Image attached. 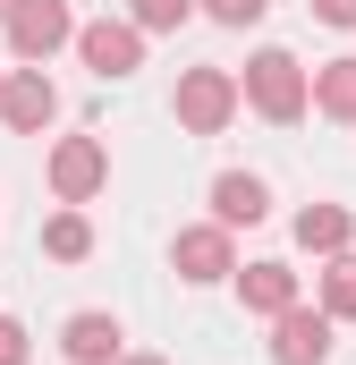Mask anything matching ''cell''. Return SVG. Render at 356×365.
I'll return each mask as SVG.
<instances>
[{
	"mask_svg": "<svg viewBox=\"0 0 356 365\" xmlns=\"http://www.w3.org/2000/svg\"><path fill=\"white\" fill-rule=\"evenodd\" d=\"M348 238H356L348 204H305V212H297V247H305V255H348Z\"/></svg>",
	"mask_w": 356,
	"mask_h": 365,
	"instance_id": "obj_10",
	"label": "cell"
},
{
	"mask_svg": "<svg viewBox=\"0 0 356 365\" xmlns=\"http://www.w3.org/2000/svg\"><path fill=\"white\" fill-rule=\"evenodd\" d=\"M170 264H178V280H229L238 272V255H229V230L221 221H204V230H178V247H170Z\"/></svg>",
	"mask_w": 356,
	"mask_h": 365,
	"instance_id": "obj_8",
	"label": "cell"
},
{
	"mask_svg": "<svg viewBox=\"0 0 356 365\" xmlns=\"http://www.w3.org/2000/svg\"><path fill=\"white\" fill-rule=\"evenodd\" d=\"M263 212H271V187L255 179V170H221V179H212V221H221V230H255Z\"/></svg>",
	"mask_w": 356,
	"mask_h": 365,
	"instance_id": "obj_9",
	"label": "cell"
},
{
	"mask_svg": "<svg viewBox=\"0 0 356 365\" xmlns=\"http://www.w3.org/2000/svg\"><path fill=\"white\" fill-rule=\"evenodd\" d=\"M102 179H110L102 136H60V145H51V195H60V204H85V195H102Z\"/></svg>",
	"mask_w": 356,
	"mask_h": 365,
	"instance_id": "obj_5",
	"label": "cell"
},
{
	"mask_svg": "<svg viewBox=\"0 0 356 365\" xmlns=\"http://www.w3.org/2000/svg\"><path fill=\"white\" fill-rule=\"evenodd\" d=\"M187 17H195V0H136V17H127V26H136V34H178Z\"/></svg>",
	"mask_w": 356,
	"mask_h": 365,
	"instance_id": "obj_16",
	"label": "cell"
},
{
	"mask_svg": "<svg viewBox=\"0 0 356 365\" xmlns=\"http://www.w3.org/2000/svg\"><path fill=\"white\" fill-rule=\"evenodd\" d=\"M263 9H271V0H204V17H212V26H255Z\"/></svg>",
	"mask_w": 356,
	"mask_h": 365,
	"instance_id": "obj_17",
	"label": "cell"
},
{
	"mask_svg": "<svg viewBox=\"0 0 356 365\" xmlns=\"http://www.w3.org/2000/svg\"><path fill=\"white\" fill-rule=\"evenodd\" d=\"M119 365H170V357H119Z\"/></svg>",
	"mask_w": 356,
	"mask_h": 365,
	"instance_id": "obj_20",
	"label": "cell"
},
{
	"mask_svg": "<svg viewBox=\"0 0 356 365\" xmlns=\"http://www.w3.org/2000/svg\"><path fill=\"white\" fill-rule=\"evenodd\" d=\"M0 119H9L17 136H43V128L60 119V86H51L43 68H9V77H0Z\"/></svg>",
	"mask_w": 356,
	"mask_h": 365,
	"instance_id": "obj_6",
	"label": "cell"
},
{
	"mask_svg": "<svg viewBox=\"0 0 356 365\" xmlns=\"http://www.w3.org/2000/svg\"><path fill=\"white\" fill-rule=\"evenodd\" d=\"M323 357H331V314L323 306L271 314V365H323Z\"/></svg>",
	"mask_w": 356,
	"mask_h": 365,
	"instance_id": "obj_7",
	"label": "cell"
},
{
	"mask_svg": "<svg viewBox=\"0 0 356 365\" xmlns=\"http://www.w3.org/2000/svg\"><path fill=\"white\" fill-rule=\"evenodd\" d=\"M26 349H34V340H26V323H17V314H0V365H26Z\"/></svg>",
	"mask_w": 356,
	"mask_h": 365,
	"instance_id": "obj_18",
	"label": "cell"
},
{
	"mask_svg": "<svg viewBox=\"0 0 356 365\" xmlns=\"http://www.w3.org/2000/svg\"><path fill=\"white\" fill-rule=\"evenodd\" d=\"M238 119V77L229 68H187L178 77V128L187 136H221Z\"/></svg>",
	"mask_w": 356,
	"mask_h": 365,
	"instance_id": "obj_3",
	"label": "cell"
},
{
	"mask_svg": "<svg viewBox=\"0 0 356 365\" xmlns=\"http://www.w3.org/2000/svg\"><path fill=\"white\" fill-rule=\"evenodd\" d=\"M238 93L263 110L271 128H297V119H305V68H297L288 51H255V60H246V86H238Z\"/></svg>",
	"mask_w": 356,
	"mask_h": 365,
	"instance_id": "obj_1",
	"label": "cell"
},
{
	"mask_svg": "<svg viewBox=\"0 0 356 365\" xmlns=\"http://www.w3.org/2000/svg\"><path fill=\"white\" fill-rule=\"evenodd\" d=\"M238 297H246V314H288L297 306V272L288 264H246L238 272Z\"/></svg>",
	"mask_w": 356,
	"mask_h": 365,
	"instance_id": "obj_12",
	"label": "cell"
},
{
	"mask_svg": "<svg viewBox=\"0 0 356 365\" xmlns=\"http://www.w3.org/2000/svg\"><path fill=\"white\" fill-rule=\"evenodd\" d=\"M77 51H85V68L102 77V86L145 68V34H136L127 17H93V26H77Z\"/></svg>",
	"mask_w": 356,
	"mask_h": 365,
	"instance_id": "obj_4",
	"label": "cell"
},
{
	"mask_svg": "<svg viewBox=\"0 0 356 365\" xmlns=\"http://www.w3.org/2000/svg\"><path fill=\"white\" fill-rule=\"evenodd\" d=\"M60 349H68V365H119V323L110 314H68Z\"/></svg>",
	"mask_w": 356,
	"mask_h": 365,
	"instance_id": "obj_11",
	"label": "cell"
},
{
	"mask_svg": "<svg viewBox=\"0 0 356 365\" xmlns=\"http://www.w3.org/2000/svg\"><path fill=\"white\" fill-rule=\"evenodd\" d=\"M60 43H77V9H68V0H17V9H9V60L43 68Z\"/></svg>",
	"mask_w": 356,
	"mask_h": 365,
	"instance_id": "obj_2",
	"label": "cell"
},
{
	"mask_svg": "<svg viewBox=\"0 0 356 365\" xmlns=\"http://www.w3.org/2000/svg\"><path fill=\"white\" fill-rule=\"evenodd\" d=\"M9 9H17V0H0V17H9Z\"/></svg>",
	"mask_w": 356,
	"mask_h": 365,
	"instance_id": "obj_21",
	"label": "cell"
},
{
	"mask_svg": "<svg viewBox=\"0 0 356 365\" xmlns=\"http://www.w3.org/2000/svg\"><path fill=\"white\" fill-rule=\"evenodd\" d=\"M305 102H314L323 119H356V60H323L314 86H305Z\"/></svg>",
	"mask_w": 356,
	"mask_h": 365,
	"instance_id": "obj_13",
	"label": "cell"
},
{
	"mask_svg": "<svg viewBox=\"0 0 356 365\" xmlns=\"http://www.w3.org/2000/svg\"><path fill=\"white\" fill-rule=\"evenodd\" d=\"M43 255H51V264H85V255H93V221L77 212V204L43 221Z\"/></svg>",
	"mask_w": 356,
	"mask_h": 365,
	"instance_id": "obj_14",
	"label": "cell"
},
{
	"mask_svg": "<svg viewBox=\"0 0 356 365\" xmlns=\"http://www.w3.org/2000/svg\"><path fill=\"white\" fill-rule=\"evenodd\" d=\"M314 17L323 26H356V0H314Z\"/></svg>",
	"mask_w": 356,
	"mask_h": 365,
	"instance_id": "obj_19",
	"label": "cell"
},
{
	"mask_svg": "<svg viewBox=\"0 0 356 365\" xmlns=\"http://www.w3.org/2000/svg\"><path fill=\"white\" fill-rule=\"evenodd\" d=\"M323 314H331V323H356V255H331V272H323Z\"/></svg>",
	"mask_w": 356,
	"mask_h": 365,
	"instance_id": "obj_15",
	"label": "cell"
}]
</instances>
